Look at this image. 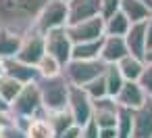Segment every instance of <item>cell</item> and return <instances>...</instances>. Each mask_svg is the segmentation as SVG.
Here are the masks:
<instances>
[{"label":"cell","mask_w":152,"mask_h":138,"mask_svg":"<svg viewBox=\"0 0 152 138\" xmlns=\"http://www.w3.org/2000/svg\"><path fill=\"white\" fill-rule=\"evenodd\" d=\"M48 2L50 0H0V30L19 36L29 34Z\"/></svg>","instance_id":"1"},{"label":"cell","mask_w":152,"mask_h":138,"mask_svg":"<svg viewBox=\"0 0 152 138\" xmlns=\"http://www.w3.org/2000/svg\"><path fill=\"white\" fill-rule=\"evenodd\" d=\"M38 86H40V94H42V105L48 113L69 109L71 84L63 73L56 77H40Z\"/></svg>","instance_id":"2"},{"label":"cell","mask_w":152,"mask_h":138,"mask_svg":"<svg viewBox=\"0 0 152 138\" xmlns=\"http://www.w3.org/2000/svg\"><path fill=\"white\" fill-rule=\"evenodd\" d=\"M106 63L102 59H92V61H69L63 67V75L69 80L71 86H86L92 80L104 75L106 71Z\"/></svg>","instance_id":"3"},{"label":"cell","mask_w":152,"mask_h":138,"mask_svg":"<svg viewBox=\"0 0 152 138\" xmlns=\"http://www.w3.org/2000/svg\"><path fill=\"white\" fill-rule=\"evenodd\" d=\"M42 109H44V105H42V94H40L38 82L25 84L23 90L19 92V96L11 103L13 117H38L42 113Z\"/></svg>","instance_id":"4"},{"label":"cell","mask_w":152,"mask_h":138,"mask_svg":"<svg viewBox=\"0 0 152 138\" xmlns=\"http://www.w3.org/2000/svg\"><path fill=\"white\" fill-rule=\"evenodd\" d=\"M67 19H69L67 2H65V0H50V2L46 4V9L40 13L34 30L40 32V34H48L50 30L67 27Z\"/></svg>","instance_id":"5"},{"label":"cell","mask_w":152,"mask_h":138,"mask_svg":"<svg viewBox=\"0 0 152 138\" xmlns=\"http://www.w3.org/2000/svg\"><path fill=\"white\" fill-rule=\"evenodd\" d=\"M67 34H69L73 44L96 42V40H102L106 36V21L98 15V17H92L88 21H81V23L67 25Z\"/></svg>","instance_id":"6"},{"label":"cell","mask_w":152,"mask_h":138,"mask_svg":"<svg viewBox=\"0 0 152 138\" xmlns=\"http://www.w3.org/2000/svg\"><path fill=\"white\" fill-rule=\"evenodd\" d=\"M44 40H46V52L52 55L65 67L71 61V52H73V42L67 34V27L50 30L48 34H44Z\"/></svg>","instance_id":"7"},{"label":"cell","mask_w":152,"mask_h":138,"mask_svg":"<svg viewBox=\"0 0 152 138\" xmlns=\"http://www.w3.org/2000/svg\"><path fill=\"white\" fill-rule=\"evenodd\" d=\"M46 55V40H44V34L31 30L29 34L23 36V44H21V50L15 59L27 63V65H34L38 67V63L42 61V57Z\"/></svg>","instance_id":"8"},{"label":"cell","mask_w":152,"mask_h":138,"mask_svg":"<svg viewBox=\"0 0 152 138\" xmlns=\"http://www.w3.org/2000/svg\"><path fill=\"white\" fill-rule=\"evenodd\" d=\"M69 111H71L75 123L81 125V128L92 119V115H94V105H92V98L88 96V92H86L81 86H71Z\"/></svg>","instance_id":"9"},{"label":"cell","mask_w":152,"mask_h":138,"mask_svg":"<svg viewBox=\"0 0 152 138\" xmlns=\"http://www.w3.org/2000/svg\"><path fill=\"white\" fill-rule=\"evenodd\" d=\"M67 25H75L100 15V0H69L67 2Z\"/></svg>","instance_id":"10"},{"label":"cell","mask_w":152,"mask_h":138,"mask_svg":"<svg viewBox=\"0 0 152 138\" xmlns=\"http://www.w3.org/2000/svg\"><path fill=\"white\" fill-rule=\"evenodd\" d=\"M127 55H129V48H127L125 38H121V36H104L102 50H100V59H102L106 65L119 63V61L125 59Z\"/></svg>","instance_id":"11"},{"label":"cell","mask_w":152,"mask_h":138,"mask_svg":"<svg viewBox=\"0 0 152 138\" xmlns=\"http://www.w3.org/2000/svg\"><path fill=\"white\" fill-rule=\"evenodd\" d=\"M4 73L11 75V77H15L21 84H31V82H38L42 77L40 71H38V67L27 65V63H23L19 59H7L4 61Z\"/></svg>","instance_id":"12"},{"label":"cell","mask_w":152,"mask_h":138,"mask_svg":"<svg viewBox=\"0 0 152 138\" xmlns=\"http://www.w3.org/2000/svg\"><path fill=\"white\" fill-rule=\"evenodd\" d=\"M115 100L119 103V107H127V109L135 111L148 100V96H146V92L142 90V86L137 82H127L125 80V84H123V88H121V92L117 94Z\"/></svg>","instance_id":"13"},{"label":"cell","mask_w":152,"mask_h":138,"mask_svg":"<svg viewBox=\"0 0 152 138\" xmlns=\"http://www.w3.org/2000/svg\"><path fill=\"white\" fill-rule=\"evenodd\" d=\"M125 42H127V48H129V55L144 61L146 59V21L142 23H131L127 36H125Z\"/></svg>","instance_id":"14"},{"label":"cell","mask_w":152,"mask_h":138,"mask_svg":"<svg viewBox=\"0 0 152 138\" xmlns=\"http://www.w3.org/2000/svg\"><path fill=\"white\" fill-rule=\"evenodd\" d=\"M133 138H152V98L133 111Z\"/></svg>","instance_id":"15"},{"label":"cell","mask_w":152,"mask_h":138,"mask_svg":"<svg viewBox=\"0 0 152 138\" xmlns=\"http://www.w3.org/2000/svg\"><path fill=\"white\" fill-rule=\"evenodd\" d=\"M21 44H23V36L9 30H0V59L2 61L15 59L21 50Z\"/></svg>","instance_id":"16"},{"label":"cell","mask_w":152,"mask_h":138,"mask_svg":"<svg viewBox=\"0 0 152 138\" xmlns=\"http://www.w3.org/2000/svg\"><path fill=\"white\" fill-rule=\"evenodd\" d=\"M121 11L131 23H142L152 17V9L140 2V0H121Z\"/></svg>","instance_id":"17"},{"label":"cell","mask_w":152,"mask_h":138,"mask_svg":"<svg viewBox=\"0 0 152 138\" xmlns=\"http://www.w3.org/2000/svg\"><path fill=\"white\" fill-rule=\"evenodd\" d=\"M102 40L96 42H81V44H73V52H71V61H92V59H100V50H102Z\"/></svg>","instance_id":"18"},{"label":"cell","mask_w":152,"mask_h":138,"mask_svg":"<svg viewBox=\"0 0 152 138\" xmlns=\"http://www.w3.org/2000/svg\"><path fill=\"white\" fill-rule=\"evenodd\" d=\"M117 65H119V69H121V73H123V77L127 82H137L140 75H142V71H144V67H146L144 61H140V59H135L131 55H127L125 59H121Z\"/></svg>","instance_id":"19"},{"label":"cell","mask_w":152,"mask_h":138,"mask_svg":"<svg viewBox=\"0 0 152 138\" xmlns=\"http://www.w3.org/2000/svg\"><path fill=\"white\" fill-rule=\"evenodd\" d=\"M104 77H106L108 96H110V98H117V94L121 92V88H123V84H125V77H123L119 65H117V63H110V65L106 67V71H104Z\"/></svg>","instance_id":"20"},{"label":"cell","mask_w":152,"mask_h":138,"mask_svg":"<svg viewBox=\"0 0 152 138\" xmlns=\"http://www.w3.org/2000/svg\"><path fill=\"white\" fill-rule=\"evenodd\" d=\"M129 27H131V21L125 17L123 11H119L110 19H106V36H121V38H125Z\"/></svg>","instance_id":"21"},{"label":"cell","mask_w":152,"mask_h":138,"mask_svg":"<svg viewBox=\"0 0 152 138\" xmlns=\"http://www.w3.org/2000/svg\"><path fill=\"white\" fill-rule=\"evenodd\" d=\"M117 138H133V109L119 107V117H117Z\"/></svg>","instance_id":"22"},{"label":"cell","mask_w":152,"mask_h":138,"mask_svg":"<svg viewBox=\"0 0 152 138\" xmlns=\"http://www.w3.org/2000/svg\"><path fill=\"white\" fill-rule=\"evenodd\" d=\"M23 86L25 84H21V82H17L15 77H11V75H0V96H2L9 105L19 96V92L23 90Z\"/></svg>","instance_id":"23"},{"label":"cell","mask_w":152,"mask_h":138,"mask_svg":"<svg viewBox=\"0 0 152 138\" xmlns=\"http://www.w3.org/2000/svg\"><path fill=\"white\" fill-rule=\"evenodd\" d=\"M27 138H56V134L46 117H34L27 128Z\"/></svg>","instance_id":"24"},{"label":"cell","mask_w":152,"mask_h":138,"mask_svg":"<svg viewBox=\"0 0 152 138\" xmlns=\"http://www.w3.org/2000/svg\"><path fill=\"white\" fill-rule=\"evenodd\" d=\"M38 71H40L42 77H56V75L63 73V65H61L52 55L46 52V55L42 57V61L38 63Z\"/></svg>","instance_id":"25"},{"label":"cell","mask_w":152,"mask_h":138,"mask_svg":"<svg viewBox=\"0 0 152 138\" xmlns=\"http://www.w3.org/2000/svg\"><path fill=\"white\" fill-rule=\"evenodd\" d=\"M83 90L88 92V96H90L92 100H98V98H104V96H108L106 77H104V75H100V77H96V80H92L90 84H86V86H83Z\"/></svg>","instance_id":"26"},{"label":"cell","mask_w":152,"mask_h":138,"mask_svg":"<svg viewBox=\"0 0 152 138\" xmlns=\"http://www.w3.org/2000/svg\"><path fill=\"white\" fill-rule=\"evenodd\" d=\"M121 11V0H100V17L106 21Z\"/></svg>","instance_id":"27"},{"label":"cell","mask_w":152,"mask_h":138,"mask_svg":"<svg viewBox=\"0 0 152 138\" xmlns=\"http://www.w3.org/2000/svg\"><path fill=\"white\" fill-rule=\"evenodd\" d=\"M137 84L142 86V90L146 92V96L152 98V65H146V67H144V71H142Z\"/></svg>","instance_id":"28"},{"label":"cell","mask_w":152,"mask_h":138,"mask_svg":"<svg viewBox=\"0 0 152 138\" xmlns=\"http://www.w3.org/2000/svg\"><path fill=\"white\" fill-rule=\"evenodd\" d=\"M81 138H100V128L94 119H90L86 125H83V132H81Z\"/></svg>","instance_id":"29"},{"label":"cell","mask_w":152,"mask_h":138,"mask_svg":"<svg viewBox=\"0 0 152 138\" xmlns=\"http://www.w3.org/2000/svg\"><path fill=\"white\" fill-rule=\"evenodd\" d=\"M2 136L4 138H27V132H23L19 125H15V121L11 123V125H7L4 130H2Z\"/></svg>","instance_id":"30"},{"label":"cell","mask_w":152,"mask_h":138,"mask_svg":"<svg viewBox=\"0 0 152 138\" xmlns=\"http://www.w3.org/2000/svg\"><path fill=\"white\" fill-rule=\"evenodd\" d=\"M81 132H83V128L77 125V123H73V125H69L58 138H81Z\"/></svg>","instance_id":"31"},{"label":"cell","mask_w":152,"mask_h":138,"mask_svg":"<svg viewBox=\"0 0 152 138\" xmlns=\"http://www.w3.org/2000/svg\"><path fill=\"white\" fill-rule=\"evenodd\" d=\"M146 48H152V17L146 21Z\"/></svg>","instance_id":"32"},{"label":"cell","mask_w":152,"mask_h":138,"mask_svg":"<svg viewBox=\"0 0 152 138\" xmlns=\"http://www.w3.org/2000/svg\"><path fill=\"white\" fill-rule=\"evenodd\" d=\"M100 138H117V128H102Z\"/></svg>","instance_id":"33"},{"label":"cell","mask_w":152,"mask_h":138,"mask_svg":"<svg viewBox=\"0 0 152 138\" xmlns=\"http://www.w3.org/2000/svg\"><path fill=\"white\" fill-rule=\"evenodd\" d=\"M0 111H11V105H9L2 96H0Z\"/></svg>","instance_id":"34"},{"label":"cell","mask_w":152,"mask_h":138,"mask_svg":"<svg viewBox=\"0 0 152 138\" xmlns=\"http://www.w3.org/2000/svg\"><path fill=\"white\" fill-rule=\"evenodd\" d=\"M144 63H146V65H152V48L146 50V59H144Z\"/></svg>","instance_id":"35"},{"label":"cell","mask_w":152,"mask_h":138,"mask_svg":"<svg viewBox=\"0 0 152 138\" xmlns=\"http://www.w3.org/2000/svg\"><path fill=\"white\" fill-rule=\"evenodd\" d=\"M0 75H4V61L0 59Z\"/></svg>","instance_id":"36"},{"label":"cell","mask_w":152,"mask_h":138,"mask_svg":"<svg viewBox=\"0 0 152 138\" xmlns=\"http://www.w3.org/2000/svg\"><path fill=\"white\" fill-rule=\"evenodd\" d=\"M140 2H144L146 7H150V9H152V0H140Z\"/></svg>","instance_id":"37"},{"label":"cell","mask_w":152,"mask_h":138,"mask_svg":"<svg viewBox=\"0 0 152 138\" xmlns=\"http://www.w3.org/2000/svg\"><path fill=\"white\" fill-rule=\"evenodd\" d=\"M0 138H4V136H2V134H0Z\"/></svg>","instance_id":"38"},{"label":"cell","mask_w":152,"mask_h":138,"mask_svg":"<svg viewBox=\"0 0 152 138\" xmlns=\"http://www.w3.org/2000/svg\"><path fill=\"white\" fill-rule=\"evenodd\" d=\"M65 2H69V0H65Z\"/></svg>","instance_id":"39"}]
</instances>
